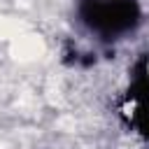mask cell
Returning <instances> with one entry per match:
<instances>
[{
  "label": "cell",
  "mask_w": 149,
  "mask_h": 149,
  "mask_svg": "<svg viewBox=\"0 0 149 149\" xmlns=\"http://www.w3.org/2000/svg\"><path fill=\"white\" fill-rule=\"evenodd\" d=\"M79 16L91 33L116 40L137 28L140 7L135 0H81Z\"/></svg>",
  "instance_id": "cell-1"
},
{
  "label": "cell",
  "mask_w": 149,
  "mask_h": 149,
  "mask_svg": "<svg viewBox=\"0 0 149 149\" xmlns=\"http://www.w3.org/2000/svg\"><path fill=\"white\" fill-rule=\"evenodd\" d=\"M119 114L135 135L149 140V81L133 79V86L123 93Z\"/></svg>",
  "instance_id": "cell-2"
},
{
  "label": "cell",
  "mask_w": 149,
  "mask_h": 149,
  "mask_svg": "<svg viewBox=\"0 0 149 149\" xmlns=\"http://www.w3.org/2000/svg\"><path fill=\"white\" fill-rule=\"evenodd\" d=\"M135 77H140V79L149 81V54H144V56H142V61L137 63V74H135Z\"/></svg>",
  "instance_id": "cell-3"
}]
</instances>
